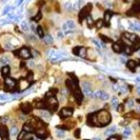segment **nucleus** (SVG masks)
I'll list each match as a JSON object with an SVG mask.
<instances>
[{
    "instance_id": "19",
    "label": "nucleus",
    "mask_w": 140,
    "mask_h": 140,
    "mask_svg": "<svg viewBox=\"0 0 140 140\" xmlns=\"http://www.w3.org/2000/svg\"><path fill=\"white\" fill-rule=\"evenodd\" d=\"M11 72V68L9 67V66H3V67L1 68V75L3 77H8L10 75Z\"/></svg>"
},
{
    "instance_id": "40",
    "label": "nucleus",
    "mask_w": 140,
    "mask_h": 140,
    "mask_svg": "<svg viewBox=\"0 0 140 140\" xmlns=\"http://www.w3.org/2000/svg\"><path fill=\"white\" fill-rule=\"evenodd\" d=\"M79 48H80L79 46H76V47H73V49H72V53L75 55H77V56L79 55Z\"/></svg>"
},
{
    "instance_id": "45",
    "label": "nucleus",
    "mask_w": 140,
    "mask_h": 140,
    "mask_svg": "<svg viewBox=\"0 0 140 140\" xmlns=\"http://www.w3.org/2000/svg\"><path fill=\"white\" fill-rule=\"evenodd\" d=\"M113 107H117V105H118V101H117V99H113Z\"/></svg>"
},
{
    "instance_id": "13",
    "label": "nucleus",
    "mask_w": 140,
    "mask_h": 140,
    "mask_svg": "<svg viewBox=\"0 0 140 140\" xmlns=\"http://www.w3.org/2000/svg\"><path fill=\"white\" fill-rule=\"evenodd\" d=\"M112 16H113V12L109 10L104 13V26H108L109 25V21L112 19Z\"/></svg>"
},
{
    "instance_id": "50",
    "label": "nucleus",
    "mask_w": 140,
    "mask_h": 140,
    "mask_svg": "<svg viewBox=\"0 0 140 140\" xmlns=\"http://www.w3.org/2000/svg\"><path fill=\"white\" fill-rule=\"evenodd\" d=\"M58 37H59V38L64 37V33H62V32H58Z\"/></svg>"
},
{
    "instance_id": "49",
    "label": "nucleus",
    "mask_w": 140,
    "mask_h": 140,
    "mask_svg": "<svg viewBox=\"0 0 140 140\" xmlns=\"http://www.w3.org/2000/svg\"><path fill=\"white\" fill-rule=\"evenodd\" d=\"M10 9H11V7H8V6H7L6 8H5V11H3V13H7L8 11H10Z\"/></svg>"
},
{
    "instance_id": "51",
    "label": "nucleus",
    "mask_w": 140,
    "mask_h": 140,
    "mask_svg": "<svg viewBox=\"0 0 140 140\" xmlns=\"http://www.w3.org/2000/svg\"><path fill=\"white\" fill-rule=\"evenodd\" d=\"M29 66H30V67H34V62L30 61V62H29Z\"/></svg>"
},
{
    "instance_id": "5",
    "label": "nucleus",
    "mask_w": 140,
    "mask_h": 140,
    "mask_svg": "<svg viewBox=\"0 0 140 140\" xmlns=\"http://www.w3.org/2000/svg\"><path fill=\"white\" fill-rule=\"evenodd\" d=\"M62 30H64L66 33L73 32V31L76 30V23H75V21H72V20L66 21L65 23L62 24Z\"/></svg>"
},
{
    "instance_id": "43",
    "label": "nucleus",
    "mask_w": 140,
    "mask_h": 140,
    "mask_svg": "<svg viewBox=\"0 0 140 140\" xmlns=\"http://www.w3.org/2000/svg\"><path fill=\"white\" fill-rule=\"evenodd\" d=\"M24 134H25V131H24V130H23V131H21L20 134H18V136H17V137H18V140H20V139L23 138V137H24Z\"/></svg>"
},
{
    "instance_id": "21",
    "label": "nucleus",
    "mask_w": 140,
    "mask_h": 140,
    "mask_svg": "<svg viewBox=\"0 0 140 140\" xmlns=\"http://www.w3.org/2000/svg\"><path fill=\"white\" fill-rule=\"evenodd\" d=\"M129 27L134 31H140V23L139 22H129Z\"/></svg>"
},
{
    "instance_id": "34",
    "label": "nucleus",
    "mask_w": 140,
    "mask_h": 140,
    "mask_svg": "<svg viewBox=\"0 0 140 140\" xmlns=\"http://www.w3.org/2000/svg\"><path fill=\"white\" fill-rule=\"evenodd\" d=\"M87 21H88V25H89L90 27H91L92 25H93V23H94V22H93V19H92L91 16H88V17H87Z\"/></svg>"
},
{
    "instance_id": "12",
    "label": "nucleus",
    "mask_w": 140,
    "mask_h": 140,
    "mask_svg": "<svg viewBox=\"0 0 140 140\" xmlns=\"http://www.w3.org/2000/svg\"><path fill=\"white\" fill-rule=\"evenodd\" d=\"M137 13H140V1H137L132 6V8L130 9V11H128V14H137Z\"/></svg>"
},
{
    "instance_id": "22",
    "label": "nucleus",
    "mask_w": 140,
    "mask_h": 140,
    "mask_svg": "<svg viewBox=\"0 0 140 140\" xmlns=\"http://www.w3.org/2000/svg\"><path fill=\"white\" fill-rule=\"evenodd\" d=\"M134 46H132V49L134 50H139L140 49V39H139V37H137L136 38L134 42Z\"/></svg>"
},
{
    "instance_id": "26",
    "label": "nucleus",
    "mask_w": 140,
    "mask_h": 140,
    "mask_svg": "<svg viewBox=\"0 0 140 140\" xmlns=\"http://www.w3.org/2000/svg\"><path fill=\"white\" fill-rule=\"evenodd\" d=\"M43 39H44V42H45L46 44H51V43H53V37H51L50 35H45L43 37Z\"/></svg>"
},
{
    "instance_id": "16",
    "label": "nucleus",
    "mask_w": 140,
    "mask_h": 140,
    "mask_svg": "<svg viewBox=\"0 0 140 140\" xmlns=\"http://www.w3.org/2000/svg\"><path fill=\"white\" fill-rule=\"evenodd\" d=\"M123 49H124V47L120 43H114L113 44V50L115 51L116 54H120L121 51H123Z\"/></svg>"
},
{
    "instance_id": "39",
    "label": "nucleus",
    "mask_w": 140,
    "mask_h": 140,
    "mask_svg": "<svg viewBox=\"0 0 140 140\" xmlns=\"http://www.w3.org/2000/svg\"><path fill=\"white\" fill-rule=\"evenodd\" d=\"M130 134H131V130L129 129V128H126L125 131H124V136L125 137H128V136H130Z\"/></svg>"
},
{
    "instance_id": "29",
    "label": "nucleus",
    "mask_w": 140,
    "mask_h": 140,
    "mask_svg": "<svg viewBox=\"0 0 140 140\" xmlns=\"http://www.w3.org/2000/svg\"><path fill=\"white\" fill-rule=\"evenodd\" d=\"M35 106L37 108H40V109H43V108H46V104H45V102H38V103H36Z\"/></svg>"
},
{
    "instance_id": "33",
    "label": "nucleus",
    "mask_w": 140,
    "mask_h": 140,
    "mask_svg": "<svg viewBox=\"0 0 140 140\" xmlns=\"http://www.w3.org/2000/svg\"><path fill=\"white\" fill-rule=\"evenodd\" d=\"M40 19H42V12H40V11H38L37 14H36V16L33 18V20H34L35 22H37V21H39Z\"/></svg>"
},
{
    "instance_id": "3",
    "label": "nucleus",
    "mask_w": 140,
    "mask_h": 140,
    "mask_svg": "<svg viewBox=\"0 0 140 140\" xmlns=\"http://www.w3.org/2000/svg\"><path fill=\"white\" fill-rule=\"evenodd\" d=\"M14 55L23 58V59H29V58H31L32 53H31L30 48H27V47H22L19 51H17V50L14 51Z\"/></svg>"
},
{
    "instance_id": "30",
    "label": "nucleus",
    "mask_w": 140,
    "mask_h": 140,
    "mask_svg": "<svg viewBox=\"0 0 140 140\" xmlns=\"http://www.w3.org/2000/svg\"><path fill=\"white\" fill-rule=\"evenodd\" d=\"M8 62H9V58L7 56H1V57H0V64L6 65V64H8Z\"/></svg>"
},
{
    "instance_id": "56",
    "label": "nucleus",
    "mask_w": 140,
    "mask_h": 140,
    "mask_svg": "<svg viewBox=\"0 0 140 140\" xmlns=\"http://www.w3.org/2000/svg\"><path fill=\"white\" fill-rule=\"evenodd\" d=\"M0 1H1V2H6L7 0H0Z\"/></svg>"
},
{
    "instance_id": "15",
    "label": "nucleus",
    "mask_w": 140,
    "mask_h": 140,
    "mask_svg": "<svg viewBox=\"0 0 140 140\" xmlns=\"http://www.w3.org/2000/svg\"><path fill=\"white\" fill-rule=\"evenodd\" d=\"M30 82L26 80V79H20L19 81V88L21 90H25V89H27L29 87H30Z\"/></svg>"
},
{
    "instance_id": "27",
    "label": "nucleus",
    "mask_w": 140,
    "mask_h": 140,
    "mask_svg": "<svg viewBox=\"0 0 140 140\" xmlns=\"http://www.w3.org/2000/svg\"><path fill=\"white\" fill-rule=\"evenodd\" d=\"M10 134H11V136H18V134H19V129H18V127L13 126L10 129Z\"/></svg>"
},
{
    "instance_id": "31",
    "label": "nucleus",
    "mask_w": 140,
    "mask_h": 140,
    "mask_svg": "<svg viewBox=\"0 0 140 140\" xmlns=\"http://www.w3.org/2000/svg\"><path fill=\"white\" fill-rule=\"evenodd\" d=\"M100 37H101V39L103 40V42H105V43H112V39H110L109 37H107V36H105V35L101 34V35H100Z\"/></svg>"
},
{
    "instance_id": "60",
    "label": "nucleus",
    "mask_w": 140,
    "mask_h": 140,
    "mask_svg": "<svg viewBox=\"0 0 140 140\" xmlns=\"http://www.w3.org/2000/svg\"><path fill=\"white\" fill-rule=\"evenodd\" d=\"M137 1H140V0H137Z\"/></svg>"
},
{
    "instance_id": "58",
    "label": "nucleus",
    "mask_w": 140,
    "mask_h": 140,
    "mask_svg": "<svg viewBox=\"0 0 140 140\" xmlns=\"http://www.w3.org/2000/svg\"><path fill=\"white\" fill-rule=\"evenodd\" d=\"M138 62H139V65H140V60H139V61H138Z\"/></svg>"
},
{
    "instance_id": "1",
    "label": "nucleus",
    "mask_w": 140,
    "mask_h": 140,
    "mask_svg": "<svg viewBox=\"0 0 140 140\" xmlns=\"http://www.w3.org/2000/svg\"><path fill=\"white\" fill-rule=\"evenodd\" d=\"M112 120L110 114L105 109L99 110L97 113H92L88 115V124L90 126H96V127H104L107 126Z\"/></svg>"
},
{
    "instance_id": "54",
    "label": "nucleus",
    "mask_w": 140,
    "mask_h": 140,
    "mask_svg": "<svg viewBox=\"0 0 140 140\" xmlns=\"http://www.w3.org/2000/svg\"><path fill=\"white\" fill-rule=\"evenodd\" d=\"M22 1H23V0H19V2H18V5H21V3H22Z\"/></svg>"
},
{
    "instance_id": "9",
    "label": "nucleus",
    "mask_w": 140,
    "mask_h": 140,
    "mask_svg": "<svg viewBox=\"0 0 140 140\" xmlns=\"http://www.w3.org/2000/svg\"><path fill=\"white\" fill-rule=\"evenodd\" d=\"M72 94H73V96H75L77 103H81V102H82V100H83V94L81 93V91H80L79 88H77L76 90H73V91H72Z\"/></svg>"
},
{
    "instance_id": "18",
    "label": "nucleus",
    "mask_w": 140,
    "mask_h": 140,
    "mask_svg": "<svg viewBox=\"0 0 140 140\" xmlns=\"http://www.w3.org/2000/svg\"><path fill=\"white\" fill-rule=\"evenodd\" d=\"M39 116L42 117L44 120H49L50 119V114L49 112H46V110H44V108L42 110H39Z\"/></svg>"
},
{
    "instance_id": "23",
    "label": "nucleus",
    "mask_w": 140,
    "mask_h": 140,
    "mask_svg": "<svg viewBox=\"0 0 140 140\" xmlns=\"http://www.w3.org/2000/svg\"><path fill=\"white\" fill-rule=\"evenodd\" d=\"M78 56L82 57V58H86V57H87V48H86V47H80Z\"/></svg>"
},
{
    "instance_id": "25",
    "label": "nucleus",
    "mask_w": 140,
    "mask_h": 140,
    "mask_svg": "<svg viewBox=\"0 0 140 140\" xmlns=\"http://www.w3.org/2000/svg\"><path fill=\"white\" fill-rule=\"evenodd\" d=\"M36 33H37V35L40 38H43L44 36H45V34H44V30H43L42 26H37V29H36Z\"/></svg>"
},
{
    "instance_id": "48",
    "label": "nucleus",
    "mask_w": 140,
    "mask_h": 140,
    "mask_svg": "<svg viewBox=\"0 0 140 140\" xmlns=\"http://www.w3.org/2000/svg\"><path fill=\"white\" fill-rule=\"evenodd\" d=\"M130 36H131L130 33H128V32H125V33H124V37H126V38L129 39V38H130Z\"/></svg>"
},
{
    "instance_id": "4",
    "label": "nucleus",
    "mask_w": 140,
    "mask_h": 140,
    "mask_svg": "<svg viewBox=\"0 0 140 140\" xmlns=\"http://www.w3.org/2000/svg\"><path fill=\"white\" fill-rule=\"evenodd\" d=\"M91 10H92V5H91V3H88L86 7H83V8L80 10V13H79V22H82L83 19H86V18L90 14Z\"/></svg>"
},
{
    "instance_id": "52",
    "label": "nucleus",
    "mask_w": 140,
    "mask_h": 140,
    "mask_svg": "<svg viewBox=\"0 0 140 140\" xmlns=\"http://www.w3.org/2000/svg\"><path fill=\"white\" fill-rule=\"evenodd\" d=\"M31 26H32V30H33V31H36V29H37V27H35V25H34V24H32Z\"/></svg>"
},
{
    "instance_id": "10",
    "label": "nucleus",
    "mask_w": 140,
    "mask_h": 140,
    "mask_svg": "<svg viewBox=\"0 0 140 140\" xmlns=\"http://www.w3.org/2000/svg\"><path fill=\"white\" fill-rule=\"evenodd\" d=\"M0 137L2 139L7 140L9 138V131H8V128H7L5 125H0Z\"/></svg>"
},
{
    "instance_id": "38",
    "label": "nucleus",
    "mask_w": 140,
    "mask_h": 140,
    "mask_svg": "<svg viewBox=\"0 0 140 140\" xmlns=\"http://www.w3.org/2000/svg\"><path fill=\"white\" fill-rule=\"evenodd\" d=\"M22 30H23V31H29V30H30L29 24L25 23V22H23V23H22Z\"/></svg>"
},
{
    "instance_id": "42",
    "label": "nucleus",
    "mask_w": 140,
    "mask_h": 140,
    "mask_svg": "<svg viewBox=\"0 0 140 140\" xmlns=\"http://www.w3.org/2000/svg\"><path fill=\"white\" fill-rule=\"evenodd\" d=\"M56 135H57V137L61 138V137H64V136H65V132L64 131H60V130H57L56 131Z\"/></svg>"
},
{
    "instance_id": "59",
    "label": "nucleus",
    "mask_w": 140,
    "mask_h": 140,
    "mask_svg": "<svg viewBox=\"0 0 140 140\" xmlns=\"http://www.w3.org/2000/svg\"><path fill=\"white\" fill-rule=\"evenodd\" d=\"M139 54H140V49H139Z\"/></svg>"
},
{
    "instance_id": "55",
    "label": "nucleus",
    "mask_w": 140,
    "mask_h": 140,
    "mask_svg": "<svg viewBox=\"0 0 140 140\" xmlns=\"http://www.w3.org/2000/svg\"><path fill=\"white\" fill-rule=\"evenodd\" d=\"M125 1H127V2H130V1H132V0H125Z\"/></svg>"
},
{
    "instance_id": "6",
    "label": "nucleus",
    "mask_w": 140,
    "mask_h": 140,
    "mask_svg": "<svg viewBox=\"0 0 140 140\" xmlns=\"http://www.w3.org/2000/svg\"><path fill=\"white\" fill-rule=\"evenodd\" d=\"M5 86L6 88H9V90H13L17 87V81L13 78H9V76L5 79Z\"/></svg>"
},
{
    "instance_id": "35",
    "label": "nucleus",
    "mask_w": 140,
    "mask_h": 140,
    "mask_svg": "<svg viewBox=\"0 0 140 140\" xmlns=\"http://www.w3.org/2000/svg\"><path fill=\"white\" fill-rule=\"evenodd\" d=\"M82 3H83V0H79V1H77V3L75 5V7H73V8H75L76 10H79L80 7L82 6Z\"/></svg>"
},
{
    "instance_id": "24",
    "label": "nucleus",
    "mask_w": 140,
    "mask_h": 140,
    "mask_svg": "<svg viewBox=\"0 0 140 140\" xmlns=\"http://www.w3.org/2000/svg\"><path fill=\"white\" fill-rule=\"evenodd\" d=\"M123 50L125 51V54L128 55V56H130V55H132V53H134V49H132V47H130V46H125Z\"/></svg>"
},
{
    "instance_id": "14",
    "label": "nucleus",
    "mask_w": 140,
    "mask_h": 140,
    "mask_svg": "<svg viewBox=\"0 0 140 140\" xmlns=\"http://www.w3.org/2000/svg\"><path fill=\"white\" fill-rule=\"evenodd\" d=\"M21 110L23 114H29L32 112V105L30 103H24V104L21 105Z\"/></svg>"
},
{
    "instance_id": "44",
    "label": "nucleus",
    "mask_w": 140,
    "mask_h": 140,
    "mask_svg": "<svg viewBox=\"0 0 140 140\" xmlns=\"http://www.w3.org/2000/svg\"><path fill=\"white\" fill-rule=\"evenodd\" d=\"M109 139H121V136H119V135H113V136H109Z\"/></svg>"
},
{
    "instance_id": "36",
    "label": "nucleus",
    "mask_w": 140,
    "mask_h": 140,
    "mask_svg": "<svg viewBox=\"0 0 140 140\" xmlns=\"http://www.w3.org/2000/svg\"><path fill=\"white\" fill-rule=\"evenodd\" d=\"M115 130H116V127H110L109 129H107V130L105 131V135H107V136H108V135H112Z\"/></svg>"
},
{
    "instance_id": "41",
    "label": "nucleus",
    "mask_w": 140,
    "mask_h": 140,
    "mask_svg": "<svg viewBox=\"0 0 140 140\" xmlns=\"http://www.w3.org/2000/svg\"><path fill=\"white\" fill-rule=\"evenodd\" d=\"M135 105V102L134 101H132V100H128L127 101V107H132V106H134Z\"/></svg>"
},
{
    "instance_id": "17",
    "label": "nucleus",
    "mask_w": 140,
    "mask_h": 140,
    "mask_svg": "<svg viewBox=\"0 0 140 140\" xmlns=\"http://www.w3.org/2000/svg\"><path fill=\"white\" fill-rule=\"evenodd\" d=\"M35 136L37 137L38 139H45L47 136H48V134L45 131V130H43V129H40V130H37L35 132Z\"/></svg>"
},
{
    "instance_id": "37",
    "label": "nucleus",
    "mask_w": 140,
    "mask_h": 140,
    "mask_svg": "<svg viewBox=\"0 0 140 140\" xmlns=\"http://www.w3.org/2000/svg\"><path fill=\"white\" fill-rule=\"evenodd\" d=\"M65 9L66 10H70L72 8V5H71V2H69V1H67V2H65Z\"/></svg>"
},
{
    "instance_id": "11",
    "label": "nucleus",
    "mask_w": 140,
    "mask_h": 140,
    "mask_svg": "<svg viewBox=\"0 0 140 140\" xmlns=\"http://www.w3.org/2000/svg\"><path fill=\"white\" fill-rule=\"evenodd\" d=\"M81 87H82V90L84 92V94L87 95H92V89H91V86L86 81H83L82 83H81Z\"/></svg>"
},
{
    "instance_id": "28",
    "label": "nucleus",
    "mask_w": 140,
    "mask_h": 140,
    "mask_svg": "<svg viewBox=\"0 0 140 140\" xmlns=\"http://www.w3.org/2000/svg\"><path fill=\"white\" fill-rule=\"evenodd\" d=\"M23 130L25 131V132H33V131H34V129H33V127H31L30 126V125H24V126H23Z\"/></svg>"
},
{
    "instance_id": "7",
    "label": "nucleus",
    "mask_w": 140,
    "mask_h": 140,
    "mask_svg": "<svg viewBox=\"0 0 140 140\" xmlns=\"http://www.w3.org/2000/svg\"><path fill=\"white\" fill-rule=\"evenodd\" d=\"M73 114V109L70 108V107H64L60 110V114L59 116L61 118H66V117H70Z\"/></svg>"
},
{
    "instance_id": "2",
    "label": "nucleus",
    "mask_w": 140,
    "mask_h": 140,
    "mask_svg": "<svg viewBox=\"0 0 140 140\" xmlns=\"http://www.w3.org/2000/svg\"><path fill=\"white\" fill-rule=\"evenodd\" d=\"M45 104H46V108H48L50 112H56L58 108V101H57V99L55 97V95L54 96L46 97Z\"/></svg>"
},
{
    "instance_id": "32",
    "label": "nucleus",
    "mask_w": 140,
    "mask_h": 140,
    "mask_svg": "<svg viewBox=\"0 0 140 140\" xmlns=\"http://www.w3.org/2000/svg\"><path fill=\"white\" fill-rule=\"evenodd\" d=\"M95 25H96L97 29L103 27V26H104V20H97L96 23H95Z\"/></svg>"
},
{
    "instance_id": "53",
    "label": "nucleus",
    "mask_w": 140,
    "mask_h": 140,
    "mask_svg": "<svg viewBox=\"0 0 140 140\" xmlns=\"http://www.w3.org/2000/svg\"><path fill=\"white\" fill-rule=\"evenodd\" d=\"M137 92H138V94L140 95V87H138V88H137Z\"/></svg>"
},
{
    "instance_id": "46",
    "label": "nucleus",
    "mask_w": 140,
    "mask_h": 140,
    "mask_svg": "<svg viewBox=\"0 0 140 140\" xmlns=\"http://www.w3.org/2000/svg\"><path fill=\"white\" fill-rule=\"evenodd\" d=\"M116 109L118 110V112H121V110L124 109V105L123 104H118V105H117V107H116Z\"/></svg>"
},
{
    "instance_id": "57",
    "label": "nucleus",
    "mask_w": 140,
    "mask_h": 140,
    "mask_svg": "<svg viewBox=\"0 0 140 140\" xmlns=\"http://www.w3.org/2000/svg\"><path fill=\"white\" fill-rule=\"evenodd\" d=\"M136 102H137V103H140V100H136Z\"/></svg>"
},
{
    "instance_id": "47",
    "label": "nucleus",
    "mask_w": 140,
    "mask_h": 140,
    "mask_svg": "<svg viewBox=\"0 0 140 140\" xmlns=\"http://www.w3.org/2000/svg\"><path fill=\"white\" fill-rule=\"evenodd\" d=\"M80 134H81V130H80V129H76V132H75V137L79 138V137H80Z\"/></svg>"
},
{
    "instance_id": "8",
    "label": "nucleus",
    "mask_w": 140,
    "mask_h": 140,
    "mask_svg": "<svg viewBox=\"0 0 140 140\" xmlns=\"http://www.w3.org/2000/svg\"><path fill=\"white\" fill-rule=\"evenodd\" d=\"M92 95H93V97H97V99H101V100H108V94L105 93V92L103 91H96L94 92V93H92Z\"/></svg>"
},
{
    "instance_id": "20",
    "label": "nucleus",
    "mask_w": 140,
    "mask_h": 140,
    "mask_svg": "<svg viewBox=\"0 0 140 140\" xmlns=\"http://www.w3.org/2000/svg\"><path fill=\"white\" fill-rule=\"evenodd\" d=\"M136 67H137V62H136V60H128L127 61V68H129L130 70H132V71H135Z\"/></svg>"
}]
</instances>
